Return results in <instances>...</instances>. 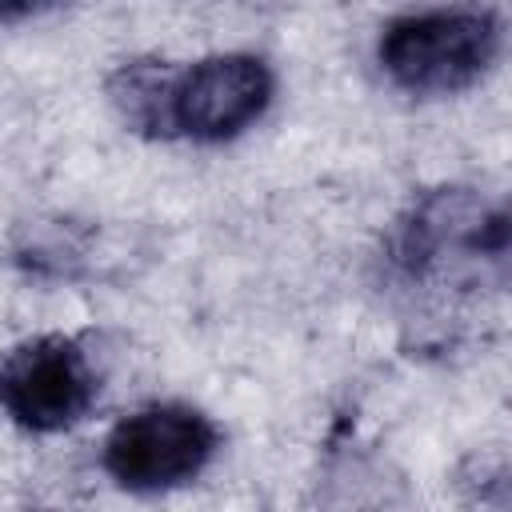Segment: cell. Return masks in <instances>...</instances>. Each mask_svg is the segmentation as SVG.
<instances>
[{"instance_id":"1","label":"cell","mask_w":512,"mask_h":512,"mask_svg":"<svg viewBox=\"0 0 512 512\" xmlns=\"http://www.w3.org/2000/svg\"><path fill=\"white\" fill-rule=\"evenodd\" d=\"M500 52V20L488 8L452 4L396 16L376 44L384 76L412 96L472 88Z\"/></svg>"},{"instance_id":"2","label":"cell","mask_w":512,"mask_h":512,"mask_svg":"<svg viewBox=\"0 0 512 512\" xmlns=\"http://www.w3.org/2000/svg\"><path fill=\"white\" fill-rule=\"evenodd\" d=\"M220 448V428L192 404H148L104 436V472L128 492H164L196 480Z\"/></svg>"},{"instance_id":"3","label":"cell","mask_w":512,"mask_h":512,"mask_svg":"<svg viewBox=\"0 0 512 512\" xmlns=\"http://www.w3.org/2000/svg\"><path fill=\"white\" fill-rule=\"evenodd\" d=\"M100 396V372L80 340L44 332L0 356V408L24 432H64L80 424Z\"/></svg>"},{"instance_id":"4","label":"cell","mask_w":512,"mask_h":512,"mask_svg":"<svg viewBox=\"0 0 512 512\" xmlns=\"http://www.w3.org/2000/svg\"><path fill=\"white\" fill-rule=\"evenodd\" d=\"M276 96V76L260 56L220 52L204 56L188 68H176L168 120L172 136H188L200 144H220L252 128Z\"/></svg>"},{"instance_id":"5","label":"cell","mask_w":512,"mask_h":512,"mask_svg":"<svg viewBox=\"0 0 512 512\" xmlns=\"http://www.w3.org/2000/svg\"><path fill=\"white\" fill-rule=\"evenodd\" d=\"M172 76L176 68H168L164 60H124L108 76V100L116 116L140 136H172V120H168Z\"/></svg>"},{"instance_id":"6","label":"cell","mask_w":512,"mask_h":512,"mask_svg":"<svg viewBox=\"0 0 512 512\" xmlns=\"http://www.w3.org/2000/svg\"><path fill=\"white\" fill-rule=\"evenodd\" d=\"M60 4H68V0H0V24H20V20L44 16Z\"/></svg>"}]
</instances>
